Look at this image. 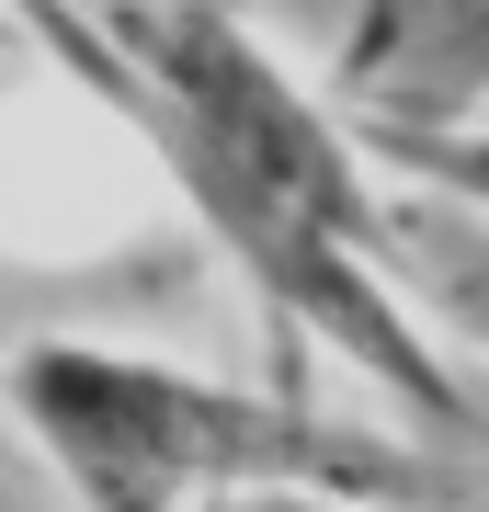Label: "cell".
Here are the masks:
<instances>
[{
    "label": "cell",
    "instance_id": "cell-1",
    "mask_svg": "<svg viewBox=\"0 0 489 512\" xmlns=\"http://www.w3.org/2000/svg\"><path fill=\"white\" fill-rule=\"evenodd\" d=\"M23 23L80 92H103L148 137V160L251 274L285 342H330L410 421L478 433V410L455 399V365L376 262L399 239V205H376L364 183V126H330L273 69L239 0H23Z\"/></svg>",
    "mask_w": 489,
    "mask_h": 512
},
{
    "label": "cell",
    "instance_id": "cell-2",
    "mask_svg": "<svg viewBox=\"0 0 489 512\" xmlns=\"http://www.w3.org/2000/svg\"><path fill=\"white\" fill-rule=\"evenodd\" d=\"M12 410L80 512H205L217 490H421L410 456L330 433L308 399H239L217 376L103 342H23Z\"/></svg>",
    "mask_w": 489,
    "mask_h": 512
},
{
    "label": "cell",
    "instance_id": "cell-3",
    "mask_svg": "<svg viewBox=\"0 0 489 512\" xmlns=\"http://www.w3.org/2000/svg\"><path fill=\"white\" fill-rule=\"evenodd\" d=\"M342 92L364 126H467L489 103V0H364Z\"/></svg>",
    "mask_w": 489,
    "mask_h": 512
},
{
    "label": "cell",
    "instance_id": "cell-4",
    "mask_svg": "<svg viewBox=\"0 0 489 512\" xmlns=\"http://www.w3.org/2000/svg\"><path fill=\"white\" fill-rule=\"evenodd\" d=\"M364 148H387L399 171H421L433 194H455V205L478 217L467 251L433 262V296L455 308V330L489 353V137H467V126H455V137H444V126H364Z\"/></svg>",
    "mask_w": 489,
    "mask_h": 512
},
{
    "label": "cell",
    "instance_id": "cell-5",
    "mask_svg": "<svg viewBox=\"0 0 489 512\" xmlns=\"http://www.w3.org/2000/svg\"><path fill=\"white\" fill-rule=\"evenodd\" d=\"M251 512H342V501H319V490H262Z\"/></svg>",
    "mask_w": 489,
    "mask_h": 512
}]
</instances>
